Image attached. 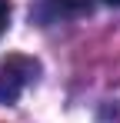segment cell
<instances>
[{
  "label": "cell",
  "mask_w": 120,
  "mask_h": 123,
  "mask_svg": "<svg viewBox=\"0 0 120 123\" xmlns=\"http://www.w3.org/2000/svg\"><path fill=\"white\" fill-rule=\"evenodd\" d=\"M40 73V63L33 57H23V53H10L0 60V103H13L37 80Z\"/></svg>",
  "instance_id": "1"
},
{
  "label": "cell",
  "mask_w": 120,
  "mask_h": 123,
  "mask_svg": "<svg viewBox=\"0 0 120 123\" xmlns=\"http://www.w3.org/2000/svg\"><path fill=\"white\" fill-rule=\"evenodd\" d=\"M53 7H57L60 13H80L83 7H87V0H50Z\"/></svg>",
  "instance_id": "2"
},
{
  "label": "cell",
  "mask_w": 120,
  "mask_h": 123,
  "mask_svg": "<svg viewBox=\"0 0 120 123\" xmlns=\"http://www.w3.org/2000/svg\"><path fill=\"white\" fill-rule=\"evenodd\" d=\"M7 23H10V0H0V37H3Z\"/></svg>",
  "instance_id": "3"
},
{
  "label": "cell",
  "mask_w": 120,
  "mask_h": 123,
  "mask_svg": "<svg viewBox=\"0 0 120 123\" xmlns=\"http://www.w3.org/2000/svg\"><path fill=\"white\" fill-rule=\"evenodd\" d=\"M103 3H110V7H120V0H103Z\"/></svg>",
  "instance_id": "4"
}]
</instances>
